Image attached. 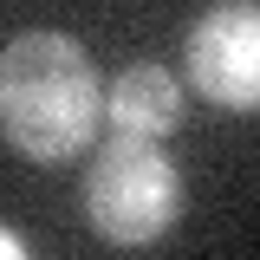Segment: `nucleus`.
<instances>
[{"label": "nucleus", "mask_w": 260, "mask_h": 260, "mask_svg": "<svg viewBox=\"0 0 260 260\" xmlns=\"http://www.w3.org/2000/svg\"><path fill=\"white\" fill-rule=\"evenodd\" d=\"M104 85L78 39L20 32L0 46V137L26 162H72L98 137Z\"/></svg>", "instance_id": "obj_1"}, {"label": "nucleus", "mask_w": 260, "mask_h": 260, "mask_svg": "<svg viewBox=\"0 0 260 260\" xmlns=\"http://www.w3.org/2000/svg\"><path fill=\"white\" fill-rule=\"evenodd\" d=\"M182 215V176L150 137H111L85 169V221L111 247H150Z\"/></svg>", "instance_id": "obj_2"}, {"label": "nucleus", "mask_w": 260, "mask_h": 260, "mask_svg": "<svg viewBox=\"0 0 260 260\" xmlns=\"http://www.w3.org/2000/svg\"><path fill=\"white\" fill-rule=\"evenodd\" d=\"M189 85L221 111H254L260 104V7L254 0H221L189 26Z\"/></svg>", "instance_id": "obj_3"}, {"label": "nucleus", "mask_w": 260, "mask_h": 260, "mask_svg": "<svg viewBox=\"0 0 260 260\" xmlns=\"http://www.w3.org/2000/svg\"><path fill=\"white\" fill-rule=\"evenodd\" d=\"M104 117L124 130V137H150L162 143L169 130L182 124V85H176V72L169 65H124L117 78H111V91H104Z\"/></svg>", "instance_id": "obj_4"}, {"label": "nucleus", "mask_w": 260, "mask_h": 260, "mask_svg": "<svg viewBox=\"0 0 260 260\" xmlns=\"http://www.w3.org/2000/svg\"><path fill=\"white\" fill-rule=\"evenodd\" d=\"M0 260H26V241H20L13 228H0Z\"/></svg>", "instance_id": "obj_5"}]
</instances>
